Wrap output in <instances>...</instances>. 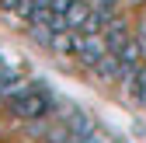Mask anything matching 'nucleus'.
<instances>
[{
    "instance_id": "nucleus-1",
    "label": "nucleus",
    "mask_w": 146,
    "mask_h": 143,
    "mask_svg": "<svg viewBox=\"0 0 146 143\" xmlns=\"http://www.w3.org/2000/svg\"><path fill=\"white\" fill-rule=\"evenodd\" d=\"M49 105H52V94L45 84H25L17 98H11V112L17 119H38L49 112Z\"/></svg>"
},
{
    "instance_id": "nucleus-2",
    "label": "nucleus",
    "mask_w": 146,
    "mask_h": 143,
    "mask_svg": "<svg viewBox=\"0 0 146 143\" xmlns=\"http://www.w3.org/2000/svg\"><path fill=\"white\" fill-rule=\"evenodd\" d=\"M35 4L38 0H0V11H7V14H17V17H31V11H35Z\"/></svg>"
},
{
    "instance_id": "nucleus-3",
    "label": "nucleus",
    "mask_w": 146,
    "mask_h": 143,
    "mask_svg": "<svg viewBox=\"0 0 146 143\" xmlns=\"http://www.w3.org/2000/svg\"><path fill=\"white\" fill-rule=\"evenodd\" d=\"M80 143H111V140L101 136V133H90V136H87V140H80Z\"/></svg>"
},
{
    "instance_id": "nucleus-4",
    "label": "nucleus",
    "mask_w": 146,
    "mask_h": 143,
    "mask_svg": "<svg viewBox=\"0 0 146 143\" xmlns=\"http://www.w3.org/2000/svg\"><path fill=\"white\" fill-rule=\"evenodd\" d=\"M4 70H7V63H4V59H0V74H4Z\"/></svg>"
}]
</instances>
